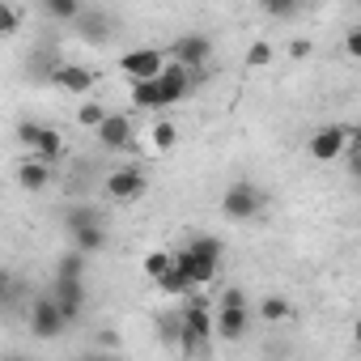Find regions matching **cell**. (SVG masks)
<instances>
[{"label": "cell", "mask_w": 361, "mask_h": 361, "mask_svg": "<svg viewBox=\"0 0 361 361\" xmlns=\"http://www.w3.org/2000/svg\"><path fill=\"white\" fill-rule=\"evenodd\" d=\"M196 85H200V68H188V64H178V60H166L157 77L132 81V106H140V111H166L174 102H183Z\"/></svg>", "instance_id": "cell-1"}, {"label": "cell", "mask_w": 361, "mask_h": 361, "mask_svg": "<svg viewBox=\"0 0 361 361\" xmlns=\"http://www.w3.org/2000/svg\"><path fill=\"white\" fill-rule=\"evenodd\" d=\"M183 298H188V306H183V314H178V344H174V353L204 357L209 353V340H213V310H209V302L196 289L183 293Z\"/></svg>", "instance_id": "cell-2"}, {"label": "cell", "mask_w": 361, "mask_h": 361, "mask_svg": "<svg viewBox=\"0 0 361 361\" xmlns=\"http://www.w3.org/2000/svg\"><path fill=\"white\" fill-rule=\"evenodd\" d=\"M221 255H226L221 238L196 234V238H188V247H183V251H174V264L183 268V272H188V281H192V285L200 289V285H213V281H217Z\"/></svg>", "instance_id": "cell-3"}, {"label": "cell", "mask_w": 361, "mask_h": 361, "mask_svg": "<svg viewBox=\"0 0 361 361\" xmlns=\"http://www.w3.org/2000/svg\"><path fill=\"white\" fill-rule=\"evenodd\" d=\"M264 192L255 188V183H247V178H243V183H230L226 188V196H221V213L230 217V221H251V217H259L264 213Z\"/></svg>", "instance_id": "cell-4"}, {"label": "cell", "mask_w": 361, "mask_h": 361, "mask_svg": "<svg viewBox=\"0 0 361 361\" xmlns=\"http://www.w3.org/2000/svg\"><path fill=\"white\" fill-rule=\"evenodd\" d=\"M353 136H357V132H353L348 123H327V128H319V132L310 136L306 149H310L314 161H336V157H344V149L353 145Z\"/></svg>", "instance_id": "cell-5"}, {"label": "cell", "mask_w": 361, "mask_h": 361, "mask_svg": "<svg viewBox=\"0 0 361 361\" xmlns=\"http://www.w3.org/2000/svg\"><path fill=\"white\" fill-rule=\"evenodd\" d=\"M64 327H68V319L60 314L56 298L51 293L35 298V306H30V331H35V340H56V336H64Z\"/></svg>", "instance_id": "cell-6"}, {"label": "cell", "mask_w": 361, "mask_h": 361, "mask_svg": "<svg viewBox=\"0 0 361 361\" xmlns=\"http://www.w3.org/2000/svg\"><path fill=\"white\" fill-rule=\"evenodd\" d=\"M213 56V39L209 35H178L170 47H166V60H178V64H188V68H204Z\"/></svg>", "instance_id": "cell-7"}, {"label": "cell", "mask_w": 361, "mask_h": 361, "mask_svg": "<svg viewBox=\"0 0 361 361\" xmlns=\"http://www.w3.org/2000/svg\"><path fill=\"white\" fill-rule=\"evenodd\" d=\"M145 192H149V178H145V170H136V166H123V170H111V174H106V196L119 200V204H132V200H140Z\"/></svg>", "instance_id": "cell-8"}, {"label": "cell", "mask_w": 361, "mask_h": 361, "mask_svg": "<svg viewBox=\"0 0 361 361\" xmlns=\"http://www.w3.org/2000/svg\"><path fill=\"white\" fill-rule=\"evenodd\" d=\"M161 64H166V51H157V47H132V51H123V56H119V73H123L128 81L157 77V73H161Z\"/></svg>", "instance_id": "cell-9"}, {"label": "cell", "mask_w": 361, "mask_h": 361, "mask_svg": "<svg viewBox=\"0 0 361 361\" xmlns=\"http://www.w3.org/2000/svg\"><path fill=\"white\" fill-rule=\"evenodd\" d=\"M51 298H56V306H60V314L68 323L81 319V310H85V276H51Z\"/></svg>", "instance_id": "cell-10"}, {"label": "cell", "mask_w": 361, "mask_h": 361, "mask_svg": "<svg viewBox=\"0 0 361 361\" xmlns=\"http://www.w3.org/2000/svg\"><path fill=\"white\" fill-rule=\"evenodd\" d=\"M247 327H251L247 302H243V306H217V314H213V336H221L226 344H238V340L247 336Z\"/></svg>", "instance_id": "cell-11"}, {"label": "cell", "mask_w": 361, "mask_h": 361, "mask_svg": "<svg viewBox=\"0 0 361 361\" xmlns=\"http://www.w3.org/2000/svg\"><path fill=\"white\" fill-rule=\"evenodd\" d=\"M47 81L56 85V90H68V94H90L94 85H98V73L94 68H81V64H56L51 73H47Z\"/></svg>", "instance_id": "cell-12"}, {"label": "cell", "mask_w": 361, "mask_h": 361, "mask_svg": "<svg viewBox=\"0 0 361 361\" xmlns=\"http://www.w3.org/2000/svg\"><path fill=\"white\" fill-rule=\"evenodd\" d=\"M94 132H98V145L111 149V153H119V149L132 145V119H128V115H111V111H106Z\"/></svg>", "instance_id": "cell-13"}, {"label": "cell", "mask_w": 361, "mask_h": 361, "mask_svg": "<svg viewBox=\"0 0 361 361\" xmlns=\"http://www.w3.org/2000/svg\"><path fill=\"white\" fill-rule=\"evenodd\" d=\"M73 26H77V35H81L90 47H106V43H111V18H106V13H94V9L85 13V9H81Z\"/></svg>", "instance_id": "cell-14"}, {"label": "cell", "mask_w": 361, "mask_h": 361, "mask_svg": "<svg viewBox=\"0 0 361 361\" xmlns=\"http://www.w3.org/2000/svg\"><path fill=\"white\" fill-rule=\"evenodd\" d=\"M47 183H51V166L39 161L35 153L22 157V166H18V188H22V192H43Z\"/></svg>", "instance_id": "cell-15"}, {"label": "cell", "mask_w": 361, "mask_h": 361, "mask_svg": "<svg viewBox=\"0 0 361 361\" xmlns=\"http://www.w3.org/2000/svg\"><path fill=\"white\" fill-rule=\"evenodd\" d=\"M68 238H73V247H77L81 255H90V259H94L98 251H106V243H111V238H106V226H102V221H94V226H81V230H73Z\"/></svg>", "instance_id": "cell-16"}, {"label": "cell", "mask_w": 361, "mask_h": 361, "mask_svg": "<svg viewBox=\"0 0 361 361\" xmlns=\"http://www.w3.org/2000/svg\"><path fill=\"white\" fill-rule=\"evenodd\" d=\"M39 161H47V166H56L60 157H64V136L56 132V128H47L43 123V132H39V140H35V149H30Z\"/></svg>", "instance_id": "cell-17"}, {"label": "cell", "mask_w": 361, "mask_h": 361, "mask_svg": "<svg viewBox=\"0 0 361 361\" xmlns=\"http://www.w3.org/2000/svg\"><path fill=\"white\" fill-rule=\"evenodd\" d=\"M196 285L188 281V272L183 268H178V264H170L161 276H157V293H170V298H178V293H192Z\"/></svg>", "instance_id": "cell-18"}, {"label": "cell", "mask_w": 361, "mask_h": 361, "mask_svg": "<svg viewBox=\"0 0 361 361\" xmlns=\"http://www.w3.org/2000/svg\"><path fill=\"white\" fill-rule=\"evenodd\" d=\"M39 9L47 22H77V13L85 9L81 0H39Z\"/></svg>", "instance_id": "cell-19"}, {"label": "cell", "mask_w": 361, "mask_h": 361, "mask_svg": "<svg viewBox=\"0 0 361 361\" xmlns=\"http://www.w3.org/2000/svg\"><path fill=\"white\" fill-rule=\"evenodd\" d=\"M259 319H264V323H289V319H293V302H285V298L272 293V298L259 302Z\"/></svg>", "instance_id": "cell-20"}, {"label": "cell", "mask_w": 361, "mask_h": 361, "mask_svg": "<svg viewBox=\"0 0 361 361\" xmlns=\"http://www.w3.org/2000/svg\"><path fill=\"white\" fill-rule=\"evenodd\" d=\"M149 140H153V149H157V153H170V149L178 145V128H174L170 119H157V123L149 128Z\"/></svg>", "instance_id": "cell-21"}, {"label": "cell", "mask_w": 361, "mask_h": 361, "mask_svg": "<svg viewBox=\"0 0 361 361\" xmlns=\"http://www.w3.org/2000/svg\"><path fill=\"white\" fill-rule=\"evenodd\" d=\"M94 221H102V213H98L94 204H73V209L64 213V230H68V234L81 230V226H94Z\"/></svg>", "instance_id": "cell-22"}, {"label": "cell", "mask_w": 361, "mask_h": 361, "mask_svg": "<svg viewBox=\"0 0 361 361\" xmlns=\"http://www.w3.org/2000/svg\"><path fill=\"white\" fill-rule=\"evenodd\" d=\"M22 30V9L13 0H0V39H13Z\"/></svg>", "instance_id": "cell-23"}, {"label": "cell", "mask_w": 361, "mask_h": 361, "mask_svg": "<svg viewBox=\"0 0 361 361\" xmlns=\"http://www.w3.org/2000/svg\"><path fill=\"white\" fill-rule=\"evenodd\" d=\"M85 268H90V255H81V251L73 247V251H64V255H60L56 276H85Z\"/></svg>", "instance_id": "cell-24"}, {"label": "cell", "mask_w": 361, "mask_h": 361, "mask_svg": "<svg viewBox=\"0 0 361 361\" xmlns=\"http://www.w3.org/2000/svg\"><path fill=\"white\" fill-rule=\"evenodd\" d=\"M272 60H276V47H272L268 39H255V43L247 47V64H251V68H268Z\"/></svg>", "instance_id": "cell-25"}, {"label": "cell", "mask_w": 361, "mask_h": 361, "mask_svg": "<svg viewBox=\"0 0 361 361\" xmlns=\"http://www.w3.org/2000/svg\"><path fill=\"white\" fill-rule=\"evenodd\" d=\"M170 264H174V255H170V251H149V255H145V276H153V281H157Z\"/></svg>", "instance_id": "cell-26"}, {"label": "cell", "mask_w": 361, "mask_h": 361, "mask_svg": "<svg viewBox=\"0 0 361 361\" xmlns=\"http://www.w3.org/2000/svg\"><path fill=\"white\" fill-rule=\"evenodd\" d=\"M259 5H264V13H272V18H293L306 0H259Z\"/></svg>", "instance_id": "cell-27"}, {"label": "cell", "mask_w": 361, "mask_h": 361, "mask_svg": "<svg viewBox=\"0 0 361 361\" xmlns=\"http://www.w3.org/2000/svg\"><path fill=\"white\" fill-rule=\"evenodd\" d=\"M102 115H106V106H102V102H81L77 123H81V128H98V123H102Z\"/></svg>", "instance_id": "cell-28"}, {"label": "cell", "mask_w": 361, "mask_h": 361, "mask_svg": "<svg viewBox=\"0 0 361 361\" xmlns=\"http://www.w3.org/2000/svg\"><path fill=\"white\" fill-rule=\"evenodd\" d=\"M157 336H161L166 348H174V344H178V314H161V319H157Z\"/></svg>", "instance_id": "cell-29"}, {"label": "cell", "mask_w": 361, "mask_h": 361, "mask_svg": "<svg viewBox=\"0 0 361 361\" xmlns=\"http://www.w3.org/2000/svg\"><path fill=\"white\" fill-rule=\"evenodd\" d=\"M39 132H43V123H39V119H22V123H18V145H22V149H35Z\"/></svg>", "instance_id": "cell-30"}, {"label": "cell", "mask_w": 361, "mask_h": 361, "mask_svg": "<svg viewBox=\"0 0 361 361\" xmlns=\"http://www.w3.org/2000/svg\"><path fill=\"white\" fill-rule=\"evenodd\" d=\"M344 56H348V60H361V26H353V30L344 35Z\"/></svg>", "instance_id": "cell-31"}, {"label": "cell", "mask_w": 361, "mask_h": 361, "mask_svg": "<svg viewBox=\"0 0 361 361\" xmlns=\"http://www.w3.org/2000/svg\"><path fill=\"white\" fill-rule=\"evenodd\" d=\"M310 51H314V43H310V39H293V43H289V56H293V60H306Z\"/></svg>", "instance_id": "cell-32"}, {"label": "cell", "mask_w": 361, "mask_h": 361, "mask_svg": "<svg viewBox=\"0 0 361 361\" xmlns=\"http://www.w3.org/2000/svg\"><path fill=\"white\" fill-rule=\"evenodd\" d=\"M243 302H247V293H243V289H234V285L217 298V306H243Z\"/></svg>", "instance_id": "cell-33"}, {"label": "cell", "mask_w": 361, "mask_h": 361, "mask_svg": "<svg viewBox=\"0 0 361 361\" xmlns=\"http://www.w3.org/2000/svg\"><path fill=\"white\" fill-rule=\"evenodd\" d=\"M9 298H13V281H9L5 268H0V306H9Z\"/></svg>", "instance_id": "cell-34"}]
</instances>
